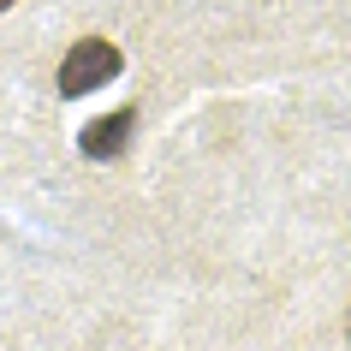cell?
<instances>
[{
	"mask_svg": "<svg viewBox=\"0 0 351 351\" xmlns=\"http://www.w3.org/2000/svg\"><path fill=\"white\" fill-rule=\"evenodd\" d=\"M131 131H137V113L119 108V113H101V119H90V125L77 131V149L90 155V161H119L131 149Z\"/></svg>",
	"mask_w": 351,
	"mask_h": 351,
	"instance_id": "2",
	"label": "cell"
},
{
	"mask_svg": "<svg viewBox=\"0 0 351 351\" xmlns=\"http://www.w3.org/2000/svg\"><path fill=\"white\" fill-rule=\"evenodd\" d=\"M346 333H351V315H346Z\"/></svg>",
	"mask_w": 351,
	"mask_h": 351,
	"instance_id": "4",
	"label": "cell"
},
{
	"mask_svg": "<svg viewBox=\"0 0 351 351\" xmlns=\"http://www.w3.org/2000/svg\"><path fill=\"white\" fill-rule=\"evenodd\" d=\"M119 48L113 42H101V36H84V42H72V54L60 60V95L66 101H77V95H90V90H101V84H113L119 77Z\"/></svg>",
	"mask_w": 351,
	"mask_h": 351,
	"instance_id": "1",
	"label": "cell"
},
{
	"mask_svg": "<svg viewBox=\"0 0 351 351\" xmlns=\"http://www.w3.org/2000/svg\"><path fill=\"white\" fill-rule=\"evenodd\" d=\"M6 6H12V0H0V12H6Z\"/></svg>",
	"mask_w": 351,
	"mask_h": 351,
	"instance_id": "3",
	"label": "cell"
}]
</instances>
